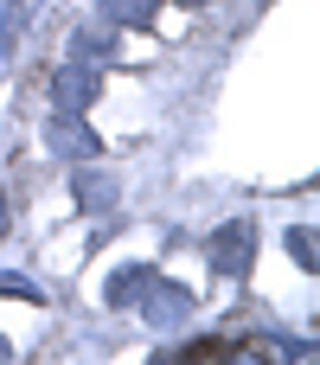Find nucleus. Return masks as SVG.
Listing matches in <instances>:
<instances>
[{
	"label": "nucleus",
	"instance_id": "obj_10",
	"mask_svg": "<svg viewBox=\"0 0 320 365\" xmlns=\"http://www.w3.org/2000/svg\"><path fill=\"white\" fill-rule=\"evenodd\" d=\"M289 250H295V263H301V269H314V231H308V225H295V231H289Z\"/></svg>",
	"mask_w": 320,
	"mask_h": 365
},
{
	"label": "nucleus",
	"instance_id": "obj_8",
	"mask_svg": "<svg viewBox=\"0 0 320 365\" xmlns=\"http://www.w3.org/2000/svg\"><path fill=\"white\" fill-rule=\"evenodd\" d=\"M231 346H237V340L212 334V340H192V346H180V359H231Z\"/></svg>",
	"mask_w": 320,
	"mask_h": 365
},
{
	"label": "nucleus",
	"instance_id": "obj_1",
	"mask_svg": "<svg viewBox=\"0 0 320 365\" xmlns=\"http://www.w3.org/2000/svg\"><path fill=\"white\" fill-rule=\"evenodd\" d=\"M135 308L148 314V327H186L192 321V295L180 282H167V276H148V289L135 295Z\"/></svg>",
	"mask_w": 320,
	"mask_h": 365
},
{
	"label": "nucleus",
	"instance_id": "obj_13",
	"mask_svg": "<svg viewBox=\"0 0 320 365\" xmlns=\"http://www.w3.org/2000/svg\"><path fill=\"white\" fill-rule=\"evenodd\" d=\"M6 353H13V346H6V340H0V359H6Z\"/></svg>",
	"mask_w": 320,
	"mask_h": 365
},
{
	"label": "nucleus",
	"instance_id": "obj_6",
	"mask_svg": "<svg viewBox=\"0 0 320 365\" xmlns=\"http://www.w3.org/2000/svg\"><path fill=\"white\" fill-rule=\"evenodd\" d=\"M71 192H77L90 212H109V199H115V180H103V173H77V180H71Z\"/></svg>",
	"mask_w": 320,
	"mask_h": 365
},
{
	"label": "nucleus",
	"instance_id": "obj_14",
	"mask_svg": "<svg viewBox=\"0 0 320 365\" xmlns=\"http://www.w3.org/2000/svg\"><path fill=\"white\" fill-rule=\"evenodd\" d=\"M186 6H212V0H186Z\"/></svg>",
	"mask_w": 320,
	"mask_h": 365
},
{
	"label": "nucleus",
	"instance_id": "obj_12",
	"mask_svg": "<svg viewBox=\"0 0 320 365\" xmlns=\"http://www.w3.org/2000/svg\"><path fill=\"white\" fill-rule=\"evenodd\" d=\"M0 231H6V192H0Z\"/></svg>",
	"mask_w": 320,
	"mask_h": 365
},
{
	"label": "nucleus",
	"instance_id": "obj_2",
	"mask_svg": "<svg viewBox=\"0 0 320 365\" xmlns=\"http://www.w3.org/2000/svg\"><path fill=\"white\" fill-rule=\"evenodd\" d=\"M45 148H51V154H64V160H90V154H103V141H96L71 109H58V115L45 122Z\"/></svg>",
	"mask_w": 320,
	"mask_h": 365
},
{
	"label": "nucleus",
	"instance_id": "obj_5",
	"mask_svg": "<svg viewBox=\"0 0 320 365\" xmlns=\"http://www.w3.org/2000/svg\"><path fill=\"white\" fill-rule=\"evenodd\" d=\"M148 276H154L148 263H128V269H115V276H109V302H115V308H135V295L148 289Z\"/></svg>",
	"mask_w": 320,
	"mask_h": 365
},
{
	"label": "nucleus",
	"instance_id": "obj_9",
	"mask_svg": "<svg viewBox=\"0 0 320 365\" xmlns=\"http://www.w3.org/2000/svg\"><path fill=\"white\" fill-rule=\"evenodd\" d=\"M26 19H32V0H6V13H0V38L13 45V38L26 32Z\"/></svg>",
	"mask_w": 320,
	"mask_h": 365
},
{
	"label": "nucleus",
	"instance_id": "obj_4",
	"mask_svg": "<svg viewBox=\"0 0 320 365\" xmlns=\"http://www.w3.org/2000/svg\"><path fill=\"white\" fill-rule=\"evenodd\" d=\"M212 269H218V276H231V282L250 269V225H244V218H231V225L212 237Z\"/></svg>",
	"mask_w": 320,
	"mask_h": 365
},
{
	"label": "nucleus",
	"instance_id": "obj_11",
	"mask_svg": "<svg viewBox=\"0 0 320 365\" xmlns=\"http://www.w3.org/2000/svg\"><path fill=\"white\" fill-rule=\"evenodd\" d=\"M0 295H6V302H32V308H38V289H32L26 276H0Z\"/></svg>",
	"mask_w": 320,
	"mask_h": 365
},
{
	"label": "nucleus",
	"instance_id": "obj_3",
	"mask_svg": "<svg viewBox=\"0 0 320 365\" xmlns=\"http://www.w3.org/2000/svg\"><path fill=\"white\" fill-rule=\"evenodd\" d=\"M96 90H103L96 64H64V71L51 77V96H58V109H71V115H83V109L96 103Z\"/></svg>",
	"mask_w": 320,
	"mask_h": 365
},
{
	"label": "nucleus",
	"instance_id": "obj_7",
	"mask_svg": "<svg viewBox=\"0 0 320 365\" xmlns=\"http://www.w3.org/2000/svg\"><path fill=\"white\" fill-rule=\"evenodd\" d=\"M103 19H115V26H148L154 6H148V0H103Z\"/></svg>",
	"mask_w": 320,
	"mask_h": 365
}]
</instances>
